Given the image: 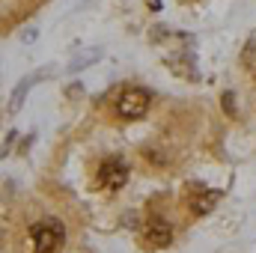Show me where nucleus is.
<instances>
[{"label":"nucleus","instance_id":"nucleus-1","mask_svg":"<svg viewBox=\"0 0 256 253\" xmlns=\"http://www.w3.org/2000/svg\"><path fill=\"white\" fill-rule=\"evenodd\" d=\"M149 104H152V92L149 90H143V86H126L116 96L114 110H116L120 120H131L134 122V120H143L149 114Z\"/></svg>","mask_w":256,"mask_h":253},{"label":"nucleus","instance_id":"nucleus-2","mask_svg":"<svg viewBox=\"0 0 256 253\" xmlns=\"http://www.w3.org/2000/svg\"><path fill=\"white\" fill-rule=\"evenodd\" d=\"M30 238H33V250L36 253H57L66 242V230L57 220H45V224H36L30 230Z\"/></svg>","mask_w":256,"mask_h":253},{"label":"nucleus","instance_id":"nucleus-3","mask_svg":"<svg viewBox=\"0 0 256 253\" xmlns=\"http://www.w3.org/2000/svg\"><path fill=\"white\" fill-rule=\"evenodd\" d=\"M128 182V164L122 158H108L98 167V185L104 190H120Z\"/></svg>","mask_w":256,"mask_h":253},{"label":"nucleus","instance_id":"nucleus-4","mask_svg":"<svg viewBox=\"0 0 256 253\" xmlns=\"http://www.w3.org/2000/svg\"><path fill=\"white\" fill-rule=\"evenodd\" d=\"M143 242H146V248L161 250V248H167V244L173 242V226H170L164 218H152V220L146 224V230H143Z\"/></svg>","mask_w":256,"mask_h":253},{"label":"nucleus","instance_id":"nucleus-5","mask_svg":"<svg viewBox=\"0 0 256 253\" xmlns=\"http://www.w3.org/2000/svg\"><path fill=\"white\" fill-rule=\"evenodd\" d=\"M218 202H220V190H202V194L191 196V212L194 214H208Z\"/></svg>","mask_w":256,"mask_h":253},{"label":"nucleus","instance_id":"nucleus-6","mask_svg":"<svg viewBox=\"0 0 256 253\" xmlns=\"http://www.w3.org/2000/svg\"><path fill=\"white\" fill-rule=\"evenodd\" d=\"M30 84H33V78H24V80L18 84V90H15V96L9 98V114H15V110L21 108V102H24V96H27V90H30Z\"/></svg>","mask_w":256,"mask_h":253},{"label":"nucleus","instance_id":"nucleus-7","mask_svg":"<svg viewBox=\"0 0 256 253\" xmlns=\"http://www.w3.org/2000/svg\"><path fill=\"white\" fill-rule=\"evenodd\" d=\"M146 3H149L152 9H161V0H146Z\"/></svg>","mask_w":256,"mask_h":253}]
</instances>
